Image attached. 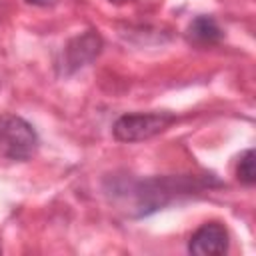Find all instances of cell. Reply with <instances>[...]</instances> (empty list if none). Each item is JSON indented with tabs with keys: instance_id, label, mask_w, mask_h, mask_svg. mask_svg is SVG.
Returning <instances> with one entry per match:
<instances>
[{
	"instance_id": "6da1fadb",
	"label": "cell",
	"mask_w": 256,
	"mask_h": 256,
	"mask_svg": "<svg viewBox=\"0 0 256 256\" xmlns=\"http://www.w3.org/2000/svg\"><path fill=\"white\" fill-rule=\"evenodd\" d=\"M206 186L210 188L208 180H200L198 176H156L148 180H138L128 190L114 188V192H118L120 196H132V206L138 208L136 216H142L166 206L180 194L198 192Z\"/></svg>"
},
{
	"instance_id": "7a4b0ae2",
	"label": "cell",
	"mask_w": 256,
	"mask_h": 256,
	"mask_svg": "<svg viewBox=\"0 0 256 256\" xmlns=\"http://www.w3.org/2000/svg\"><path fill=\"white\" fill-rule=\"evenodd\" d=\"M174 122H176V114L166 112V110L122 114L114 122L112 134L118 142H142V140L154 138L156 134L164 132Z\"/></svg>"
},
{
	"instance_id": "3957f363",
	"label": "cell",
	"mask_w": 256,
	"mask_h": 256,
	"mask_svg": "<svg viewBox=\"0 0 256 256\" xmlns=\"http://www.w3.org/2000/svg\"><path fill=\"white\" fill-rule=\"evenodd\" d=\"M38 134L30 122L16 114L0 116V154L10 160H30L38 150Z\"/></svg>"
},
{
	"instance_id": "277c9868",
	"label": "cell",
	"mask_w": 256,
	"mask_h": 256,
	"mask_svg": "<svg viewBox=\"0 0 256 256\" xmlns=\"http://www.w3.org/2000/svg\"><path fill=\"white\" fill-rule=\"evenodd\" d=\"M102 50V38L94 32V30H88L76 38H72L64 52H62V72L64 74H72L76 72L78 68L90 64Z\"/></svg>"
},
{
	"instance_id": "5b68a950",
	"label": "cell",
	"mask_w": 256,
	"mask_h": 256,
	"mask_svg": "<svg viewBox=\"0 0 256 256\" xmlns=\"http://www.w3.org/2000/svg\"><path fill=\"white\" fill-rule=\"evenodd\" d=\"M188 252L196 256H222L228 252V232L220 222L202 224L188 242Z\"/></svg>"
},
{
	"instance_id": "8992f818",
	"label": "cell",
	"mask_w": 256,
	"mask_h": 256,
	"mask_svg": "<svg viewBox=\"0 0 256 256\" xmlns=\"http://www.w3.org/2000/svg\"><path fill=\"white\" fill-rule=\"evenodd\" d=\"M186 38L190 44L198 48H206V46L218 44L224 38V32L212 16H196L188 26Z\"/></svg>"
},
{
	"instance_id": "52a82bcc",
	"label": "cell",
	"mask_w": 256,
	"mask_h": 256,
	"mask_svg": "<svg viewBox=\"0 0 256 256\" xmlns=\"http://www.w3.org/2000/svg\"><path fill=\"white\" fill-rule=\"evenodd\" d=\"M236 178L244 184V186H254L256 182V168H254V150H246L236 166Z\"/></svg>"
},
{
	"instance_id": "ba28073f",
	"label": "cell",
	"mask_w": 256,
	"mask_h": 256,
	"mask_svg": "<svg viewBox=\"0 0 256 256\" xmlns=\"http://www.w3.org/2000/svg\"><path fill=\"white\" fill-rule=\"evenodd\" d=\"M28 4H34V6H50L54 4V0H26Z\"/></svg>"
},
{
	"instance_id": "9c48e42d",
	"label": "cell",
	"mask_w": 256,
	"mask_h": 256,
	"mask_svg": "<svg viewBox=\"0 0 256 256\" xmlns=\"http://www.w3.org/2000/svg\"><path fill=\"white\" fill-rule=\"evenodd\" d=\"M108 2H112V4H126V2H132V0H108Z\"/></svg>"
}]
</instances>
